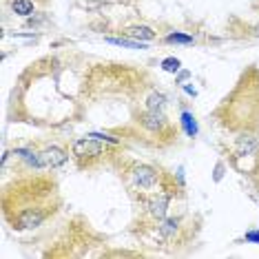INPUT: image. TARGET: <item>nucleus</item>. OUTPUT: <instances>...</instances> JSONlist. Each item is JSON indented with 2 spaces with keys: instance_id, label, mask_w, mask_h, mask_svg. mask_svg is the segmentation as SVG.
I'll use <instances>...</instances> for the list:
<instances>
[{
  "instance_id": "f257e3e1",
  "label": "nucleus",
  "mask_w": 259,
  "mask_h": 259,
  "mask_svg": "<svg viewBox=\"0 0 259 259\" xmlns=\"http://www.w3.org/2000/svg\"><path fill=\"white\" fill-rule=\"evenodd\" d=\"M131 184L135 191L140 193H155V188L160 186V173H157L149 164H135L131 168Z\"/></svg>"
},
{
  "instance_id": "f03ea898",
  "label": "nucleus",
  "mask_w": 259,
  "mask_h": 259,
  "mask_svg": "<svg viewBox=\"0 0 259 259\" xmlns=\"http://www.w3.org/2000/svg\"><path fill=\"white\" fill-rule=\"evenodd\" d=\"M71 153H73V157L80 162V166H82V164H84V160H87V164H89L91 160H98V157L104 153V146L100 144L98 140H93V135H91V138L75 140Z\"/></svg>"
},
{
  "instance_id": "7ed1b4c3",
  "label": "nucleus",
  "mask_w": 259,
  "mask_h": 259,
  "mask_svg": "<svg viewBox=\"0 0 259 259\" xmlns=\"http://www.w3.org/2000/svg\"><path fill=\"white\" fill-rule=\"evenodd\" d=\"M170 199H173V193H166V191L149 193V197H146V213L151 215V220L162 222L166 217Z\"/></svg>"
},
{
  "instance_id": "20e7f679",
  "label": "nucleus",
  "mask_w": 259,
  "mask_h": 259,
  "mask_svg": "<svg viewBox=\"0 0 259 259\" xmlns=\"http://www.w3.org/2000/svg\"><path fill=\"white\" fill-rule=\"evenodd\" d=\"M69 160V153L60 149V146H47V149L40 153V164L45 168H58L62 164H67Z\"/></svg>"
},
{
  "instance_id": "39448f33",
  "label": "nucleus",
  "mask_w": 259,
  "mask_h": 259,
  "mask_svg": "<svg viewBox=\"0 0 259 259\" xmlns=\"http://www.w3.org/2000/svg\"><path fill=\"white\" fill-rule=\"evenodd\" d=\"M140 122H142V126L146 128V131H151V133L162 131V126L166 124V122H164L162 111H146V113L140 115Z\"/></svg>"
},
{
  "instance_id": "423d86ee",
  "label": "nucleus",
  "mask_w": 259,
  "mask_h": 259,
  "mask_svg": "<svg viewBox=\"0 0 259 259\" xmlns=\"http://www.w3.org/2000/svg\"><path fill=\"white\" fill-rule=\"evenodd\" d=\"M124 33L135 38V40H146V42H149V40H155V31L146 25H133V27L124 29Z\"/></svg>"
},
{
  "instance_id": "0eeeda50",
  "label": "nucleus",
  "mask_w": 259,
  "mask_h": 259,
  "mask_svg": "<svg viewBox=\"0 0 259 259\" xmlns=\"http://www.w3.org/2000/svg\"><path fill=\"white\" fill-rule=\"evenodd\" d=\"M257 149V138H252V135H244V138L237 140V153L239 155H248Z\"/></svg>"
},
{
  "instance_id": "6e6552de",
  "label": "nucleus",
  "mask_w": 259,
  "mask_h": 259,
  "mask_svg": "<svg viewBox=\"0 0 259 259\" xmlns=\"http://www.w3.org/2000/svg\"><path fill=\"white\" fill-rule=\"evenodd\" d=\"M11 9L18 16H31L33 14V3L31 0H14L11 3Z\"/></svg>"
},
{
  "instance_id": "1a4fd4ad",
  "label": "nucleus",
  "mask_w": 259,
  "mask_h": 259,
  "mask_svg": "<svg viewBox=\"0 0 259 259\" xmlns=\"http://www.w3.org/2000/svg\"><path fill=\"white\" fill-rule=\"evenodd\" d=\"M164 107H166V98L162 93H153L149 98V111H164Z\"/></svg>"
},
{
  "instance_id": "9d476101",
  "label": "nucleus",
  "mask_w": 259,
  "mask_h": 259,
  "mask_svg": "<svg viewBox=\"0 0 259 259\" xmlns=\"http://www.w3.org/2000/svg\"><path fill=\"white\" fill-rule=\"evenodd\" d=\"M162 69L164 71H168V73H175L180 69V60L178 58H166V60L162 62Z\"/></svg>"
},
{
  "instance_id": "9b49d317",
  "label": "nucleus",
  "mask_w": 259,
  "mask_h": 259,
  "mask_svg": "<svg viewBox=\"0 0 259 259\" xmlns=\"http://www.w3.org/2000/svg\"><path fill=\"white\" fill-rule=\"evenodd\" d=\"M182 120H184V126H186V133L188 135H195L197 133V124L193 122V115L191 113H184V115H182Z\"/></svg>"
},
{
  "instance_id": "f8f14e48",
  "label": "nucleus",
  "mask_w": 259,
  "mask_h": 259,
  "mask_svg": "<svg viewBox=\"0 0 259 259\" xmlns=\"http://www.w3.org/2000/svg\"><path fill=\"white\" fill-rule=\"evenodd\" d=\"M166 40H168V42H184V45H191V42H193V38L182 36V33H170Z\"/></svg>"
},
{
  "instance_id": "ddd939ff",
  "label": "nucleus",
  "mask_w": 259,
  "mask_h": 259,
  "mask_svg": "<svg viewBox=\"0 0 259 259\" xmlns=\"http://www.w3.org/2000/svg\"><path fill=\"white\" fill-rule=\"evenodd\" d=\"M113 45H122V47H131V49H142L140 42H128V40H111Z\"/></svg>"
},
{
  "instance_id": "4468645a",
  "label": "nucleus",
  "mask_w": 259,
  "mask_h": 259,
  "mask_svg": "<svg viewBox=\"0 0 259 259\" xmlns=\"http://www.w3.org/2000/svg\"><path fill=\"white\" fill-rule=\"evenodd\" d=\"M246 239H248V241H257V244H259V233H248V235H246Z\"/></svg>"
},
{
  "instance_id": "2eb2a0df",
  "label": "nucleus",
  "mask_w": 259,
  "mask_h": 259,
  "mask_svg": "<svg viewBox=\"0 0 259 259\" xmlns=\"http://www.w3.org/2000/svg\"><path fill=\"white\" fill-rule=\"evenodd\" d=\"M252 36H257V38H259V22H257L255 27H252Z\"/></svg>"
}]
</instances>
